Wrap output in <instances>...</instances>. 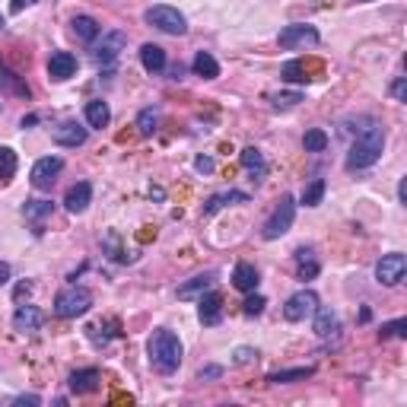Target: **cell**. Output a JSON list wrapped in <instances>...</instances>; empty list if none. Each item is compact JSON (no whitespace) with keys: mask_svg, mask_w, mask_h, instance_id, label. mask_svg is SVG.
I'll return each instance as SVG.
<instances>
[{"mask_svg":"<svg viewBox=\"0 0 407 407\" xmlns=\"http://www.w3.org/2000/svg\"><path fill=\"white\" fill-rule=\"evenodd\" d=\"M312 318H315V324H312V328H315L318 337H331V334L337 331V315H334L331 309H322V306H318L315 312H312Z\"/></svg>","mask_w":407,"mask_h":407,"instance_id":"22","label":"cell"},{"mask_svg":"<svg viewBox=\"0 0 407 407\" xmlns=\"http://www.w3.org/2000/svg\"><path fill=\"white\" fill-rule=\"evenodd\" d=\"M271 102H274V108H293L302 102V92H274Z\"/></svg>","mask_w":407,"mask_h":407,"instance_id":"33","label":"cell"},{"mask_svg":"<svg viewBox=\"0 0 407 407\" xmlns=\"http://www.w3.org/2000/svg\"><path fill=\"white\" fill-rule=\"evenodd\" d=\"M293 216H296V200H293V198H280L277 210L271 213V220L264 223V239L274 242V239H280L283 233H290Z\"/></svg>","mask_w":407,"mask_h":407,"instance_id":"5","label":"cell"},{"mask_svg":"<svg viewBox=\"0 0 407 407\" xmlns=\"http://www.w3.org/2000/svg\"><path fill=\"white\" fill-rule=\"evenodd\" d=\"M39 324H42V312L35 306H19L13 312V328L19 334H29V331H39Z\"/></svg>","mask_w":407,"mask_h":407,"instance_id":"15","label":"cell"},{"mask_svg":"<svg viewBox=\"0 0 407 407\" xmlns=\"http://www.w3.org/2000/svg\"><path fill=\"white\" fill-rule=\"evenodd\" d=\"M86 121H90V127H105L108 121H112V112H108V105L102 99H92L86 102Z\"/></svg>","mask_w":407,"mask_h":407,"instance_id":"23","label":"cell"},{"mask_svg":"<svg viewBox=\"0 0 407 407\" xmlns=\"http://www.w3.org/2000/svg\"><path fill=\"white\" fill-rule=\"evenodd\" d=\"M54 143H61V147H80V143H86V127H80L76 121H64L61 127H54Z\"/></svg>","mask_w":407,"mask_h":407,"instance_id":"16","label":"cell"},{"mask_svg":"<svg viewBox=\"0 0 407 407\" xmlns=\"http://www.w3.org/2000/svg\"><path fill=\"white\" fill-rule=\"evenodd\" d=\"M17 404H39V398H35V395H25V398H17Z\"/></svg>","mask_w":407,"mask_h":407,"instance_id":"45","label":"cell"},{"mask_svg":"<svg viewBox=\"0 0 407 407\" xmlns=\"http://www.w3.org/2000/svg\"><path fill=\"white\" fill-rule=\"evenodd\" d=\"M407 334V322L404 318H398V322H388V324H382V331H379V337H404Z\"/></svg>","mask_w":407,"mask_h":407,"instance_id":"34","label":"cell"},{"mask_svg":"<svg viewBox=\"0 0 407 407\" xmlns=\"http://www.w3.org/2000/svg\"><path fill=\"white\" fill-rule=\"evenodd\" d=\"M198 315L204 324H220V318H223V296H220V293H200Z\"/></svg>","mask_w":407,"mask_h":407,"instance_id":"11","label":"cell"},{"mask_svg":"<svg viewBox=\"0 0 407 407\" xmlns=\"http://www.w3.org/2000/svg\"><path fill=\"white\" fill-rule=\"evenodd\" d=\"M315 373L312 366H300V369H283V373H274V375H267V382H274V385H286V382H302V379H309V375Z\"/></svg>","mask_w":407,"mask_h":407,"instance_id":"26","label":"cell"},{"mask_svg":"<svg viewBox=\"0 0 407 407\" xmlns=\"http://www.w3.org/2000/svg\"><path fill=\"white\" fill-rule=\"evenodd\" d=\"M233 286L236 290H242V293H255L258 290V271L251 264H236V271H233Z\"/></svg>","mask_w":407,"mask_h":407,"instance_id":"17","label":"cell"},{"mask_svg":"<svg viewBox=\"0 0 407 407\" xmlns=\"http://www.w3.org/2000/svg\"><path fill=\"white\" fill-rule=\"evenodd\" d=\"M306 45H318V29L302 25V23L280 29V48L293 51V48H306Z\"/></svg>","mask_w":407,"mask_h":407,"instance_id":"8","label":"cell"},{"mask_svg":"<svg viewBox=\"0 0 407 407\" xmlns=\"http://www.w3.org/2000/svg\"><path fill=\"white\" fill-rule=\"evenodd\" d=\"M296 264H300V280H312V277H318V261H315V255H312V249L296 251Z\"/></svg>","mask_w":407,"mask_h":407,"instance_id":"25","label":"cell"},{"mask_svg":"<svg viewBox=\"0 0 407 407\" xmlns=\"http://www.w3.org/2000/svg\"><path fill=\"white\" fill-rule=\"evenodd\" d=\"M264 296H249V300L242 302V312H245V315H261V312H264Z\"/></svg>","mask_w":407,"mask_h":407,"instance_id":"36","label":"cell"},{"mask_svg":"<svg viewBox=\"0 0 407 407\" xmlns=\"http://www.w3.org/2000/svg\"><path fill=\"white\" fill-rule=\"evenodd\" d=\"M391 96H395L398 102H407V80L404 76H398V80L391 83Z\"/></svg>","mask_w":407,"mask_h":407,"instance_id":"38","label":"cell"},{"mask_svg":"<svg viewBox=\"0 0 407 407\" xmlns=\"http://www.w3.org/2000/svg\"><path fill=\"white\" fill-rule=\"evenodd\" d=\"M3 83H7L10 90L17 92V96H23V99H29V86H25V83H19V80H17V74H3Z\"/></svg>","mask_w":407,"mask_h":407,"instance_id":"37","label":"cell"},{"mask_svg":"<svg viewBox=\"0 0 407 407\" xmlns=\"http://www.w3.org/2000/svg\"><path fill=\"white\" fill-rule=\"evenodd\" d=\"M315 309H318L315 293L300 290V293H293L290 300H286V306H283V318H286V322H306V318H312Z\"/></svg>","mask_w":407,"mask_h":407,"instance_id":"6","label":"cell"},{"mask_svg":"<svg viewBox=\"0 0 407 407\" xmlns=\"http://www.w3.org/2000/svg\"><path fill=\"white\" fill-rule=\"evenodd\" d=\"M385 147V131L375 121H363V127H357V140L347 153V169L357 172V169H369L375 166V159L382 156Z\"/></svg>","mask_w":407,"mask_h":407,"instance_id":"1","label":"cell"},{"mask_svg":"<svg viewBox=\"0 0 407 407\" xmlns=\"http://www.w3.org/2000/svg\"><path fill=\"white\" fill-rule=\"evenodd\" d=\"M407 274V258L401 255V251H391V255H385L379 264H375V277H379V283H385V286H398L401 280H404Z\"/></svg>","mask_w":407,"mask_h":407,"instance_id":"7","label":"cell"},{"mask_svg":"<svg viewBox=\"0 0 407 407\" xmlns=\"http://www.w3.org/2000/svg\"><path fill=\"white\" fill-rule=\"evenodd\" d=\"M74 35L80 39V42H96L99 39V23L92 17H74Z\"/></svg>","mask_w":407,"mask_h":407,"instance_id":"24","label":"cell"},{"mask_svg":"<svg viewBox=\"0 0 407 407\" xmlns=\"http://www.w3.org/2000/svg\"><path fill=\"white\" fill-rule=\"evenodd\" d=\"M322 198H324V182H322V178H315V182L302 191V204H306V207H318Z\"/></svg>","mask_w":407,"mask_h":407,"instance_id":"31","label":"cell"},{"mask_svg":"<svg viewBox=\"0 0 407 407\" xmlns=\"http://www.w3.org/2000/svg\"><path fill=\"white\" fill-rule=\"evenodd\" d=\"M61 169H64V159L61 156H45L32 166L29 178H32V185L39 188V191H45V188H51V182H54V175H58Z\"/></svg>","mask_w":407,"mask_h":407,"instance_id":"9","label":"cell"},{"mask_svg":"<svg viewBox=\"0 0 407 407\" xmlns=\"http://www.w3.org/2000/svg\"><path fill=\"white\" fill-rule=\"evenodd\" d=\"M13 172H17V153L0 147V182H10Z\"/></svg>","mask_w":407,"mask_h":407,"instance_id":"29","label":"cell"},{"mask_svg":"<svg viewBox=\"0 0 407 407\" xmlns=\"http://www.w3.org/2000/svg\"><path fill=\"white\" fill-rule=\"evenodd\" d=\"M125 45H127V39H125V32H108V35H102V42L96 45V61H102V64H112V61L125 51Z\"/></svg>","mask_w":407,"mask_h":407,"instance_id":"10","label":"cell"},{"mask_svg":"<svg viewBox=\"0 0 407 407\" xmlns=\"http://www.w3.org/2000/svg\"><path fill=\"white\" fill-rule=\"evenodd\" d=\"M242 166H245V172H249L255 182H261V178H264V172H267L264 156H261V150H255V147L242 150Z\"/></svg>","mask_w":407,"mask_h":407,"instance_id":"20","label":"cell"},{"mask_svg":"<svg viewBox=\"0 0 407 407\" xmlns=\"http://www.w3.org/2000/svg\"><path fill=\"white\" fill-rule=\"evenodd\" d=\"M229 200H249V198H245V194H242V191H226V194H213V198H210L207 204H204V216L216 213V210H220V207H226V204H229Z\"/></svg>","mask_w":407,"mask_h":407,"instance_id":"27","label":"cell"},{"mask_svg":"<svg viewBox=\"0 0 407 407\" xmlns=\"http://www.w3.org/2000/svg\"><path fill=\"white\" fill-rule=\"evenodd\" d=\"M210 286H213V274H198V277H191L188 283L178 286V300H194V296H200V293H207Z\"/></svg>","mask_w":407,"mask_h":407,"instance_id":"18","label":"cell"},{"mask_svg":"<svg viewBox=\"0 0 407 407\" xmlns=\"http://www.w3.org/2000/svg\"><path fill=\"white\" fill-rule=\"evenodd\" d=\"M92 306V293L86 286H67V290L58 293L54 300V312L61 318H76V315H86Z\"/></svg>","mask_w":407,"mask_h":407,"instance_id":"3","label":"cell"},{"mask_svg":"<svg viewBox=\"0 0 407 407\" xmlns=\"http://www.w3.org/2000/svg\"><path fill=\"white\" fill-rule=\"evenodd\" d=\"M216 375H223V369L220 366H207V369H200V382L204 379H216Z\"/></svg>","mask_w":407,"mask_h":407,"instance_id":"41","label":"cell"},{"mask_svg":"<svg viewBox=\"0 0 407 407\" xmlns=\"http://www.w3.org/2000/svg\"><path fill=\"white\" fill-rule=\"evenodd\" d=\"M3 283H10V264L7 261H0V286H3Z\"/></svg>","mask_w":407,"mask_h":407,"instance_id":"43","label":"cell"},{"mask_svg":"<svg viewBox=\"0 0 407 407\" xmlns=\"http://www.w3.org/2000/svg\"><path fill=\"white\" fill-rule=\"evenodd\" d=\"M191 70L198 76H204V80H216V76H220V64H216V58L207 54V51H198V54H194Z\"/></svg>","mask_w":407,"mask_h":407,"instance_id":"21","label":"cell"},{"mask_svg":"<svg viewBox=\"0 0 407 407\" xmlns=\"http://www.w3.org/2000/svg\"><path fill=\"white\" fill-rule=\"evenodd\" d=\"M51 210H54V204L51 200H25V220H45V216H51Z\"/></svg>","mask_w":407,"mask_h":407,"instance_id":"28","label":"cell"},{"mask_svg":"<svg viewBox=\"0 0 407 407\" xmlns=\"http://www.w3.org/2000/svg\"><path fill=\"white\" fill-rule=\"evenodd\" d=\"M140 61H143V67L150 70V74H159V70H166V51L159 48V45H153V42H147L140 48Z\"/></svg>","mask_w":407,"mask_h":407,"instance_id":"19","label":"cell"},{"mask_svg":"<svg viewBox=\"0 0 407 407\" xmlns=\"http://www.w3.org/2000/svg\"><path fill=\"white\" fill-rule=\"evenodd\" d=\"M3 25H7V19H3V17H0V29H3Z\"/></svg>","mask_w":407,"mask_h":407,"instance_id":"46","label":"cell"},{"mask_svg":"<svg viewBox=\"0 0 407 407\" xmlns=\"http://www.w3.org/2000/svg\"><path fill=\"white\" fill-rule=\"evenodd\" d=\"M35 0H13V3H10V10H13V13H19V10H25V7H32Z\"/></svg>","mask_w":407,"mask_h":407,"instance_id":"42","label":"cell"},{"mask_svg":"<svg viewBox=\"0 0 407 407\" xmlns=\"http://www.w3.org/2000/svg\"><path fill=\"white\" fill-rule=\"evenodd\" d=\"M29 290H32V283H19V286H17V300H23V296H29Z\"/></svg>","mask_w":407,"mask_h":407,"instance_id":"44","label":"cell"},{"mask_svg":"<svg viewBox=\"0 0 407 407\" xmlns=\"http://www.w3.org/2000/svg\"><path fill=\"white\" fill-rule=\"evenodd\" d=\"M76 70V58L70 54V51H54L48 61V74L54 76V80H67V76H74Z\"/></svg>","mask_w":407,"mask_h":407,"instance_id":"14","label":"cell"},{"mask_svg":"<svg viewBox=\"0 0 407 407\" xmlns=\"http://www.w3.org/2000/svg\"><path fill=\"white\" fill-rule=\"evenodd\" d=\"M137 131L140 134H153L156 131V112L153 108H143L140 118H137Z\"/></svg>","mask_w":407,"mask_h":407,"instance_id":"35","label":"cell"},{"mask_svg":"<svg viewBox=\"0 0 407 407\" xmlns=\"http://www.w3.org/2000/svg\"><path fill=\"white\" fill-rule=\"evenodd\" d=\"M194 169H198V172H210V169H213V159H210V156H198V159H194Z\"/></svg>","mask_w":407,"mask_h":407,"instance_id":"40","label":"cell"},{"mask_svg":"<svg viewBox=\"0 0 407 407\" xmlns=\"http://www.w3.org/2000/svg\"><path fill=\"white\" fill-rule=\"evenodd\" d=\"M302 147H306L309 153H322L324 147H328V134L324 131H306V137H302Z\"/></svg>","mask_w":407,"mask_h":407,"instance_id":"30","label":"cell"},{"mask_svg":"<svg viewBox=\"0 0 407 407\" xmlns=\"http://www.w3.org/2000/svg\"><path fill=\"white\" fill-rule=\"evenodd\" d=\"M99 369H76L70 373V391L74 395H90V391L99 388Z\"/></svg>","mask_w":407,"mask_h":407,"instance_id":"13","label":"cell"},{"mask_svg":"<svg viewBox=\"0 0 407 407\" xmlns=\"http://www.w3.org/2000/svg\"><path fill=\"white\" fill-rule=\"evenodd\" d=\"M143 19L150 25H156L159 32H169V35H185L188 32V19L178 13L175 7H166V3H156L143 13Z\"/></svg>","mask_w":407,"mask_h":407,"instance_id":"4","label":"cell"},{"mask_svg":"<svg viewBox=\"0 0 407 407\" xmlns=\"http://www.w3.org/2000/svg\"><path fill=\"white\" fill-rule=\"evenodd\" d=\"M283 76L293 80V83H306L309 80L306 70H302V61H286V64H283Z\"/></svg>","mask_w":407,"mask_h":407,"instance_id":"32","label":"cell"},{"mask_svg":"<svg viewBox=\"0 0 407 407\" xmlns=\"http://www.w3.org/2000/svg\"><path fill=\"white\" fill-rule=\"evenodd\" d=\"M258 353L251 347H239L236 350V366H245V363H251V359H255Z\"/></svg>","mask_w":407,"mask_h":407,"instance_id":"39","label":"cell"},{"mask_svg":"<svg viewBox=\"0 0 407 407\" xmlns=\"http://www.w3.org/2000/svg\"><path fill=\"white\" fill-rule=\"evenodd\" d=\"M147 353H150V363L156 373L172 375L178 366H182V341L175 337L169 328H156L147 341Z\"/></svg>","mask_w":407,"mask_h":407,"instance_id":"2","label":"cell"},{"mask_svg":"<svg viewBox=\"0 0 407 407\" xmlns=\"http://www.w3.org/2000/svg\"><path fill=\"white\" fill-rule=\"evenodd\" d=\"M90 200H92V185L90 182H80V185H74V188L67 191L64 207L70 210V213H83V210L90 207Z\"/></svg>","mask_w":407,"mask_h":407,"instance_id":"12","label":"cell"}]
</instances>
